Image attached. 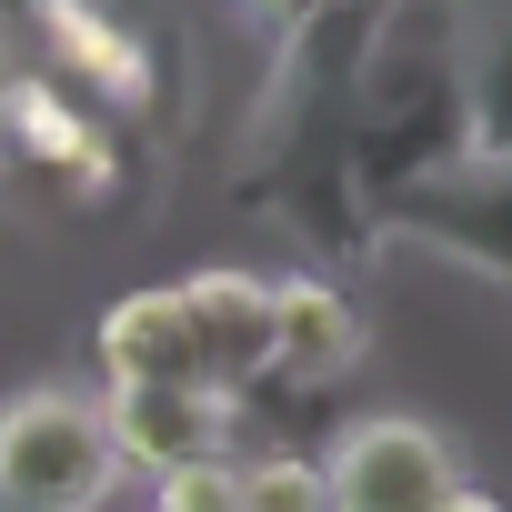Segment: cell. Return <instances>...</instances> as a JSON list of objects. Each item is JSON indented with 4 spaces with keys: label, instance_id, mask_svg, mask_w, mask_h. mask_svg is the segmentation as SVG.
I'll return each mask as SVG.
<instances>
[{
    "label": "cell",
    "instance_id": "cell-1",
    "mask_svg": "<svg viewBox=\"0 0 512 512\" xmlns=\"http://www.w3.org/2000/svg\"><path fill=\"white\" fill-rule=\"evenodd\" d=\"M121 492V452L101 402L41 382L0 402V512H101Z\"/></svg>",
    "mask_w": 512,
    "mask_h": 512
},
{
    "label": "cell",
    "instance_id": "cell-2",
    "mask_svg": "<svg viewBox=\"0 0 512 512\" xmlns=\"http://www.w3.org/2000/svg\"><path fill=\"white\" fill-rule=\"evenodd\" d=\"M322 472H332V512H432L462 482V452L412 412H372V422L332 432Z\"/></svg>",
    "mask_w": 512,
    "mask_h": 512
},
{
    "label": "cell",
    "instance_id": "cell-3",
    "mask_svg": "<svg viewBox=\"0 0 512 512\" xmlns=\"http://www.w3.org/2000/svg\"><path fill=\"white\" fill-rule=\"evenodd\" d=\"M231 412H241V392H221V382H111L101 392L121 472H171L191 452H221Z\"/></svg>",
    "mask_w": 512,
    "mask_h": 512
},
{
    "label": "cell",
    "instance_id": "cell-4",
    "mask_svg": "<svg viewBox=\"0 0 512 512\" xmlns=\"http://www.w3.org/2000/svg\"><path fill=\"white\" fill-rule=\"evenodd\" d=\"M171 292H181V322H191L201 382H221V392L251 402V392L272 382V282L211 262V272H191V282H171Z\"/></svg>",
    "mask_w": 512,
    "mask_h": 512
},
{
    "label": "cell",
    "instance_id": "cell-5",
    "mask_svg": "<svg viewBox=\"0 0 512 512\" xmlns=\"http://www.w3.org/2000/svg\"><path fill=\"white\" fill-rule=\"evenodd\" d=\"M352 362H362V302H352L342 282H322V272L272 282V382L322 392V382H342Z\"/></svg>",
    "mask_w": 512,
    "mask_h": 512
},
{
    "label": "cell",
    "instance_id": "cell-6",
    "mask_svg": "<svg viewBox=\"0 0 512 512\" xmlns=\"http://www.w3.org/2000/svg\"><path fill=\"white\" fill-rule=\"evenodd\" d=\"M402 231H422L442 262L482 272V282H512V181H422L402 201Z\"/></svg>",
    "mask_w": 512,
    "mask_h": 512
},
{
    "label": "cell",
    "instance_id": "cell-7",
    "mask_svg": "<svg viewBox=\"0 0 512 512\" xmlns=\"http://www.w3.org/2000/svg\"><path fill=\"white\" fill-rule=\"evenodd\" d=\"M452 81H462V121H472V161L512 171V0H472L452 31Z\"/></svg>",
    "mask_w": 512,
    "mask_h": 512
},
{
    "label": "cell",
    "instance_id": "cell-8",
    "mask_svg": "<svg viewBox=\"0 0 512 512\" xmlns=\"http://www.w3.org/2000/svg\"><path fill=\"white\" fill-rule=\"evenodd\" d=\"M101 352V382H201V352H191V322H181V292L151 282V292H121L91 332Z\"/></svg>",
    "mask_w": 512,
    "mask_h": 512
},
{
    "label": "cell",
    "instance_id": "cell-9",
    "mask_svg": "<svg viewBox=\"0 0 512 512\" xmlns=\"http://www.w3.org/2000/svg\"><path fill=\"white\" fill-rule=\"evenodd\" d=\"M41 31H51V51H61V71H81V81H101V91H121L131 111L151 101V61L131 51V31H121L111 11H91V0H41Z\"/></svg>",
    "mask_w": 512,
    "mask_h": 512
},
{
    "label": "cell",
    "instance_id": "cell-10",
    "mask_svg": "<svg viewBox=\"0 0 512 512\" xmlns=\"http://www.w3.org/2000/svg\"><path fill=\"white\" fill-rule=\"evenodd\" d=\"M0 121H11V141H21V161H41V171H61V161H81L91 151V111H71L51 81H11L0 91Z\"/></svg>",
    "mask_w": 512,
    "mask_h": 512
},
{
    "label": "cell",
    "instance_id": "cell-11",
    "mask_svg": "<svg viewBox=\"0 0 512 512\" xmlns=\"http://www.w3.org/2000/svg\"><path fill=\"white\" fill-rule=\"evenodd\" d=\"M241 512H332L322 452H262V462H241Z\"/></svg>",
    "mask_w": 512,
    "mask_h": 512
},
{
    "label": "cell",
    "instance_id": "cell-12",
    "mask_svg": "<svg viewBox=\"0 0 512 512\" xmlns=\"http://www.w3.org/2000/svg\"><path fill=\"white\" fill-rule=\"evenodd\" d=\"M151 512H241V462L231 452H191V462L151 472Z\"/></svg>",
    "mask_w": 512,
    "mask_h": 512
},
{
    "label": "cell",
    "instance_id": "cell-13",
    "mask_svg": "<svg viewBox=\"0 0 512 512\" xmlns=\"http://www.w3.org/2000/svg\"><path fill=\"white\" fill-rule=\"evenodd\" d=\"M432 512H512V502H502V492H482V482H452Z\"/></svg>",
    "mask_w": 512,
    "mask_h": 512
},
{
    "label": "cell",
    "instance_id": "cell-14",
    "mask_svg": "<svg viewBox=\"0 0 512 512\" xmlns=\"http://www.w3.org/2000/svg\"><path fill=\"white\" fill-rule=\"evenodd\" d=\"M251 11H262V21H282V31H302V21L322 11V0H251Z\"/></svg>",
    "mask_w": 512,
    "mask_h": 512
}]
</instances>
